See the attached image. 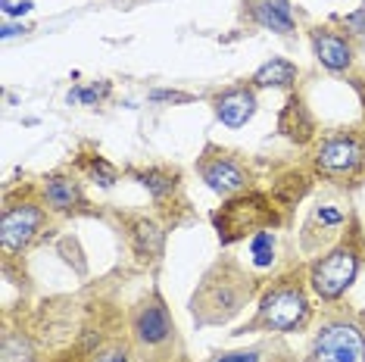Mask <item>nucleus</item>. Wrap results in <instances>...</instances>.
I'll return each mask as SVG.
<instances>
[{
    "label": "nucleus",
    "mask_w": 365,
    "mask_h": 362,
    "mask_svg": "<svg viewBox=\"0 0 365 362\" xmlns=\"http://www.w3.org/2000/svg\"><path fill=\"white\" fill-rule=\"evenodd\" d=\"M0 6H4L6 16H26V13H31V6H35V4H31V0H19V4H10V0H4Z\"/></svg>",
    "instance_id": "26"
},
{
    "label": "nucleus",
    "mask_w": 365,
    "mask_h": 362,
    "mask_svg": "<svg viewBox=\"0 0 365 362\" xmlns=\"http://www.w3.org/2000/svg\"><path fill=\"white\" fill-rule=\"evenodd\" d=\"M312 166L325 181L353 185L365 175V138L356 131H331L315 144Z\"/></svg>",
    "instance_id": "4"
},
{
    "label": "nucleus",
    "mask_w": 365,
    "mask_h": 362,
    "mask_svg": "<svg viewBox=\"0 0 365 362\" xmlns=\"http://www.w3.org/2000/svg\"><path fill=\"white\" fill-rule=\"evenodd\" d=\"M265 359V347H250V350H231V353H219L210 362H262Z\"/></svg>",
    "instance_id": "23"
},
{
    "label": "nucleus",
    "mask_w": 365,
    "mask_h": 362,
    "mask_svg": "<svg viewBox=\"0 0 365 362\" xmlns=\"http://www.w3.org/2000/svg\"><path fill=\"white\" fill-rule=\"evenodd\" d=\"M150 100H172V103H190L194 97L185 90H150Z\"/></svg>",
    "instance_id": "24"
},
{
    "label": "nucleus",
    "mask_w": 365,
    "mask_h": 362,
    "mask_svg": "<svg viewBox=\"0 0 365 362\" xmlns=\"http://www.w3.org/2000/svg\"><path fill=\"white\" fill-rule=\"evenodd\" d=\"M110 81H94V85H88V88H72L69 94H66V100L69 103H81V106H94V103H101L110 97Z\"/></svg>",
    "instance_id": "22"
},
{
    "label": "nucleus",
    "mask_w": 365,
    "mask_h": 362,
    "mask_svg": "<svg viewBox=\"0 0 365 362\" xmlns=\"http://www.w3.org/2000/svg\"><path fill=\"white\" fill-rule=\"evenodd\" d=\"M275 219V210L262 194H247L240 200H231L222 212H215V228H219L222 244H231L247 232H262L269 228V222Z\"/></svg>",
    "instance_id": "7"
},
{
    "label": "nucleus",
    "mask_w": 365,
    "mask_h": 362,
    "mask_svg": "<svg viewBox=\"0 0 365 362\" xmlns=\"http://www.w3.org/2000/svg\"><path fill=\"white\" fill-rule=\"evenodd\" d=\"M0 362H38V347L26 331H4V343H0Z\"/></svg>",
    "instance_id": "18"
},
{
    "label": "nucleus",
    "mask_w": 365,
    "mask_h": 362,
    "mask_svg": "<svg viewBox=\"0 0 365 362\" xmlns=\"http://www.w3.org/2000/svg\"><path fill=\"white\" fill-rule=\"evenodd\" d=\"M275 253H278V237H275V232L262 228V232H256L250 237V262H253L256 269H269L272 262H275Z\"/></svg>",
    "instance_id": "19"
},
{
    "label": "nucleus",
    "mask_w": 365,
    "mask_h": 362,
    "mask_svg": "<svg viewBox=\"0 0 365 362\" xmlns=\"http://www.w3.org/2000/svg\"><path fill=\"white\" fill-rule=\"evenodd\" d=\"M41 194H44V207L60 212V216H72V212H78L81 207H88L81 181L76 175H69V172H53V175H47Z\"/></svg>",
    "instance_id": "11"
},
{
    "label": "nucleus",
    "mask_w": 365,
    "mask_h": 362,
    "mask_svg": "<svg viewBox=\"0 0 365 362\" xmlns=\"http://www.w3.org/2000/svg\"><path fill=\"white\" fill-rule=\"evenodd\" d=\"M250 19L259 29L278 31V35H290L297 29L287 0H256V4H250Z\"/></svg>",
    "instance_id": "14"
},
{
    "label": "nucleus",
    "mask_w": 365,
    "mask_h": 362,
    "mask_svg": "<svg viewBox=\"0 0 365 362\" xmlns=\"http://www.w3.org/2000/svg\"><path fill=\"white\" fill-rule=\"evenodd\" d=\"M215 119L225 128H244L256 113V88L253 85H231L215 94Z\"/></svg>",
    "instance_id": "10"
},
{
    "label": "nucleus",
    "mask_w": 365,
    "mask_h": 362,
    "mask_svg": "<svg viewBox=\"0 0 365 362\" xmlns=\"http://www.w3.org/2000/svg\"><path fill=\"white\" fill-rule=\"evenodd\" d=\"M344 222H346V212L340 207H334V203H319V207L312 210L309 222H306V232L319 228V234H328V232H337Z\"/></svg>",
    "instance_id": "20"
},
{
    "label": "nucleus",
    "mask_w": 365,
    "mask_h": 362,
    "mask_svg": "<svg viewBox=\"0 0 365 362\" xmlns=\"http://www.w3.org/2000/svg\"><path fill=\"white\" fill-rule=\"evenodd\" d=\"M306 362H365V325L356 319H328L315 331Z\"/></svg>",
    "instance_id": "5"
},
{
    "label": "nucleus",
    "mask_w": 365,
    "mask_h": 362,
    "mask_svg": "<svg viewBox=\"0 0 365 362\" xmlns=\"http://www.w3.org/2000/svg\"><path fill=\"white\" fill-rule=\"evenodd\" d=\"M26 26H4V31H0V35L4 38H16V35H26Z\"/></svg>",
    "instance_id": "27"
},
{
    "label": "nucleus",
    "mask_w": 365,
    "mask_h": 362,
    "mask_svg": "<svg viewBox=\"0 0 365 362\" xmlns=\"http://www.w3.org/2000/svg\"><path fill=\"white\" fill-rule=\"evenodd\" d=\"M253 278L244 275L237 266H215L206 272L203 284L197 287L194 300H190V312L200 325H222L231 316L244 309V303L253 294Z\"/></svg>",
    "instance_id": "2"
},
{
    "label": "nucleus",
    "mask_w": 365,
    "mask_h": 362,
    "mask_svg": "<svg viewBox=\"0 0 365 362\" xmlns=\"http://www.w3.org/2000/svg\"><path fill=\"white\" fill-rule=\"evenodd\" d=\"M297 78H300V69L294 63L284 60V56H272L269 63H262L253 72L250 85L253 88H294Z\"/></svg>",
    "instance_id": "16"
},
{
    "label": "nucleus",
    "mask_w": 365,
    "mask_h": 362,
    "mask_svg": "<svg viewBox=\"0 0 365 362\" xmlns=\"http://www.w3.org/2000/svg\"><path fill=\"white\" fill-rule=\"evenodd\" d=\"M131 337H135L138 350H165L175 341V322H172L165 303L156 297H144L131 309Z\"/></svg>",
    "instance_id": "8"
},
{
    "label": "nucleus",
    "mask_w": 365,
    "mask_h": 362,
    "mask_svg": "<svg viewBox=\"0 0 365 362\" xmlns=\"http://www.w3.org/2000/svg\"><path fill=\"white\" fill-rule=\"evenodd\" d=\"M309 319H312L309 291H306L300 278L287 275L278 284H272L269 291H262L250 328L272 334H290V331H303L309 325Z\"/></svg>",
    "instance_id": "3"
},
{
    "label": "nucleus",
    "mask_w": 365,
    "mask_h": 362,
    "mask_svg": "<svg viewBox=\"0 0 365 362\" xmlns=\"http://www.w3.org/2000/svg\"><path fill=\"white\" fill-rule=\"evenodd\" d=\"M81 172L94 181V185L101 187H113L115 181H119V172H115V166L110 160H103V156L91 153V156H81Z\"/></svg>",
    "instance_id": "21"
},
{
    "label": "nucleus",
    "mask_w": 365,
    "mask_h": 362,
    "mask_svg": "<svg viewBox=\"0 0 365 362\" xmlns=\"http://www.w3.org/2000/svg\"><path fill=\"white\" fill-rule=\"evenodd\" d=\"M278 128L284 131V138H290L294 144H306L315 135V119L309 116V110L303 106L300 97H290V100L284 103L281 119H278Z\"/></svg>",
    "instance_id": "15"
},
{
    "label": "nucleus",
    "mask_w": 365,
    "mask_h": 362,
    "mask_svg": "<svg viewBox=\"0 0 365 362\" xmlns=\"http://www.w3.org/2000/svg\"><path fill=\"white\" fill-rule=\"evenodd\" d=\"M344 29H350L353 35H365V6H359L353 16H344Z\"/></svg>",
    "instance_id": "25"
},
{
    "label": "nucleus",
    "mask_w": 365,
    "mask_h": 362,
    "mask_svg": "<svg viewBox=\"0 0 365 362\" xmlns=\"http://www.w3.org/2000/svg\"><path fill=\"white\" fill-rule=\"evenodd\" d=\"M128 241L140 262H160L165 253V228L156 219L138 216L128 225Z\"/></svg>",
    "instance_id": "13"
},
{
    "label": "nucleus",
    "mask_w": 365,
    "mask_h": 362,
    "mask_svg": "<svg viewBox=\"0 0 365 362\" xmlns=\"http://www.w3.org/2000/svg\"><path fill=\"white\" fill-rule=\"evenodd\" d=\"M197 172H200L203 185L219 197H235L240 191H247V185H250L247 169L228 153H212L210 150L200 162H197Z\"/></svg>",
    "instance_id": "9"
},
{
    "label": "nucleus",
    "mask_w": 365,
    "mask_h": 362,
    "mask_svg": "<svg viewBox=\"0 0 365 362\" xmlns=\"http://www.w3.org/2000/svg\"><path fill=\"white\" fill-rule=\"evenodd\" d=\"M131 178L138 181L140 187H144L147 194L153 197L156 203H163L165 197H172L178 191V172L175 169H163V166H150V169H138L131 172Z\"/></svg>",
    "instance_id": "17"
},
{
    "label": "nucleus",
    "mask_w": 365,
    "mask_h": 362,
    "mask_svg": "<svg viewBox=\"0 0 365 362\" xmlns=\"http://www.w3.org/2000/svg\"><path fill=\"white\" fill-rule=\"evenodd\" d=\"M309 41H312V53L315 60L325 66L328 72H346L353 66V44L346 35L340 31H331V29H312L309 31Z\"/></svg>",
    "instance_id": "12"
},
{
    "label": "nucleus",
    "mask_w": 365,
    "mask_h": 362,
    "mask_svg": "<svg viewBox=\"0 0 365 362\" xmlns=\"http://www.w3.org/2000/svg\"><path fill=\"white\" fill-rule=\"evenodd\" d=\"M47 210L38 200H6L4 216H0V247L6 257L26 253L31 244L44 234Z\"/></svg>",
    "instance_id": "6"
},
{
    "label": "nucleus",
    "mask_w": 365,
    "mask_h": 362,
    "mask_svg": "<svg viewBox=\"0 0 365 362\" xmlns=\"http://www.w3.org/2000/svg\"><path fill=\"white\" fill-rule=\"evenodd\" d=\"M362 259H365V241L359 234V225L353 222V234L340 237L328 253H322L319 259L309 266V291L319 297L322 303H337L346 297V291L356 284L362 272Z\"/></svg>",
    "instance_id": "1"
}]
</instances>
